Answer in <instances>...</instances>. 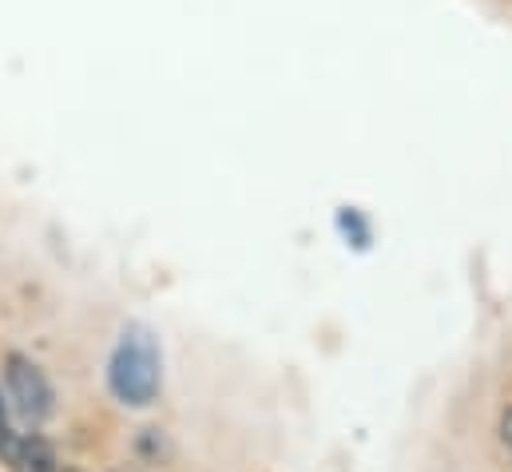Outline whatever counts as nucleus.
<instances>
[{"label": "nucleus", "mask_w": 512, "mask_h": 472, "mask_svg": "<svg viewBox=\"0 0 512 472\" xmlns=\"http://www.w3.org/2000/svg\"><path fill=\"white\" fill-rule=\"evenodd\" d=\"M108 385L116 393V401H124L131 409H143L159 397L163 389V357L159 342L147 326H128L112 350L108 361Z\"/></svg>", "instance_id": "1"}, {"label": "nucleus", "mask_w": 512, "mask_h": 472, "mask_svg": "<svg viewBox=\"0 0 512 472\" xmlns=\"http://www.w3.org/2000/svg\"><path fill=\"white\" fill-rule=\"evenodd\" d=\"M4 385H8V401L16 405V413L28 425H40L52 413V385L44 377V369L24 354L4 357Z\"/></svg>", "instance_id": "2"}, {"label": "nucleus", "mask_w": 512, "mask_h": 472, "mask_svg": "<svg viewBox=\"0 0 512 472\" xmlns=\"http://www.w3.org/2000/svg\"><path fill=\"white\" fill-rule=\"evenodd\" d=\"M12 469L16 472H60L56 465V453H52V445L44 441V437H24L20 441V449H16V457H12Z\"/></svg>", "instance_id": "3"}, {"label": "nucleus", "mask_w": 512, "mask_h": 472, "mask_svg": "<svg viewBox=\"0 0 512 472\" xmlns=\"http://www.w3.org/2000/svg\"><path fill=\"white\" fill-rule=\"evenodd\" d=\"M497 437H501V445H505V453L512 457V405L501 413V425H497Z\"/></svg>", "instance_id": "4"}, {"label": "nucleus", "mask_w": 512, "mask_h": 472, "mask_svg": "<svg viewBox=\"0 0 512 472\" xmlns=\"http://www.w3.org/2000/svg\"><path fill=\"white\" fill-rule=\"evenodd\" d=\"M112 472H143V465H135V461H124V465H112Z\"/></svg>", "instance_id": "5"}, {"label": "nucleus", "mask_w": 512, "mask_h": 472, "mask_svg": "<svg viewBox=\"0 0 512 472\" xmlns=\"http://www.w3.org/2000/svg\"><path fill=\"white\" fill-rule=\"evenodd\" d=\"M0 425H4V401H0Z\"/></svg>", "instance_id": "6"}, {"label": "nucleus", "mask_w": 512, "mask_h": 472, "mask_svg": "<svg viewBox=\"0 0 512 472\" xmlns=\"http://www.w3.org/2000/svg\"><path fill=\"white\" fill-rule=\"evenodd\" d=\"M60 472H84V469H60Z\"/></svg>", "instance_id": "7"}]
</instances>
